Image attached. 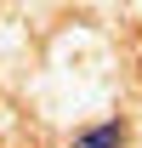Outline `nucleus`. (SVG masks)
Here are the masks:
<instances>
[{
  "label": "nucleus",
  "instance_id": "1",
  "mask_svg": "<svg viewBox=\"0 0 142 148\" xmlns=\"http://www.w3.org/2000/svg\"><path fill=\"white\" fill-rule=\"evenodd\" d=\"M119 137H125L119 125H102V131H91V137H80V148H114Z\"/></svg>",
  "mask_w": 142,
  "mask_h": 148
}]
</instances>
